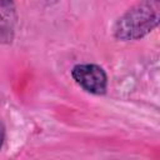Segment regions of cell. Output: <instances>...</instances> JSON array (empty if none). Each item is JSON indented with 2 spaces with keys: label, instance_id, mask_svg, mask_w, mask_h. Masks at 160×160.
I'll return each mask as SVG.
<instances>
[{
  "label": "cell",
  "instance_id": "cell-1",
  "mask_svg": "<svg viewBox=\"0 0 160 160\" xmlns=\"http://www.w3.org/2000/svg\"><path fill=\"white\" fill-rule=\"evenodd\" d=\"M159 26L160 0H139L116 19L112 35L121 42L138 41Z\"/></svg>",
  "mask_w": 160,
  "mask_h": 160
},
{
  "label": "cell",
  "instance_id": "cell-2",
  "mask_svg": "<svg viewBox=\"0 0 160 160\" xmlns=\"http://www.w3.org/2000/svg\"><path fill=\"white\" fill-rule=\"evenodd\" d=\"M70 74L72 80L84 91L98 96L106 94L109 76L102 66L92 62L76 64L72 66Z\"/></svg>",
  "mask_w": 160,
  "mask_h": 160
},
{
  "label": "cell",
  "instance_id": "cell-3",
  "mask_svg": "<svg viewBox=\"0 0 160 160\" xmlns=\"http://www.w3.org/2000/svg\"><path fill=\"white\" fill-rule=\"evenodd\" d=\"M0 39L2 44H11L18 20L15 0H0Z\"/></svg>",
  "mask_w": 160,
  "mask_h": 160
},
{
  "label": "cell",
  "instance_id": "cell-4",
  "mask_svg": "<svg viewBox=\"0 0 160 160\" xmlns=\"http://www.w3.org/2000/svg\"><path fill=\"white\" fill-rule=\"evenodd\" d=\"M4 142H5V126H4V124H1V145H0V149H2Z\"/></svg>",
  "mask_w": 160,
  "mask_h": 160
}]
</instances>
